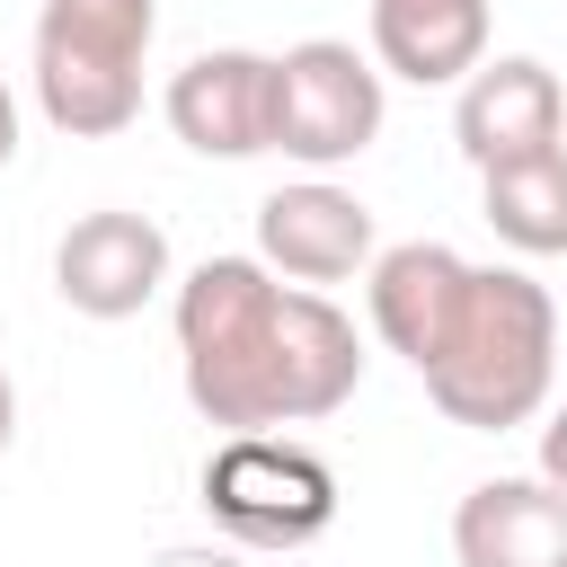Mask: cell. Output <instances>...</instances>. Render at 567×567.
Returning a JSON list of instances; mask_svg holds the SVG:
<instances>
[{"mask_svg":"<svg viewBox=\"0 0 567 567\" xmlns=\"http://www.w3.org/2000/svg\"><path fill=\"white\" fill-rule=\"evenodd\" d=\"M186 399L221 434H275L337 416L363 381V337L328 292L275 284L257 257H204L177 284Z\"/></svg>","mask_w":567,"mask_h":567,"instance_id":"cell-1","label":"cell"},{"mask_svg":"<svg viewBox=\"0 0 567 567\" xmlns=\"http://www.w3.org/2000/svg\"><path fill=\"white\" fill-rule=\"evenodd\" d=\"M416 381L470 434L532 425L549 408V381H558V310H549V292L523 266H478L470 301H461V319L443 337V354Z\"/></svg>","mask_w":567,"mask_h":567,"instance_id":"cell-2","label":"cell"},{"mask_svg":"<svg viewBox=\"0 0 567 567\" xmlns=\"http://www.w3.org/2000/svg\"><path fill=\"white\" fill-rule=\"evenodd\" d=\"M159 0H44L35 9V106L71 142H106L142 115V53Z\"/></svg>","mask_w":567,"mask_h":567,"instance_id":"cell-3","label":"cell"},{"mask_svg":"<svg viewBox=\"0 0 567 567\" xmlns=\"http://www.w3.org/2000/svg\"><path fill=\"white\" fill-rule=\"evenodd\" d=\"M204 514L248 549H301L337 523V470L284 434H230L204 461Z\"/></svg>","mask_w":567,"mask_h":567,"instance_id":"cell-4","label":"cell"},{"mask_svg":"<svg viewBox=\"0 0 567 567\" xmlns=\"http://www.w3.org/2000/svg\"><path fill=\"white\" fill-rule=\"evenodd\" d=\"M381 115H390L381 71H372L354 44L310 35V44L275 53V151L301 159L310 177L363 159V151L381 142Z\"/></svg>","mask_w":567,"mask_h":567,"instance_id":"cell-5","label":"cell"},{"mask_svg":"<svg viewBox=\"0 0 567 567\" xmlns=\"http://www.w3.org/2000/svg\"><path fill=\"white\" fill-rule=\"evenodd\" d=\"M452 142L478 177L514 168V159H540V151H567V89L549 62L532 53H496L461 80V106H452Z\"/></svg>","mask_w":567,"mask_h":567,"instance_id":"cell-6","label":"cell"},{"mask_svg":"<svg viewBox=\"0 0 567 567\" xmlns=\"http://www.w3.org/2000/svg\"><path fill=\"white\" fill-rule=\"evenodd\" d=\"M168 133L204 159H257L275 151V53L213 44L168 80Z\"/></svg>","mask_w":567,"mask_h":567,"instance_id":"cell-7","label":"cell"},{"mask_svg":"<svg viewBox=\"0 0 567 567\" xmlns=\"http://www.w3.org/2000/svg\"><path fill=\"white\" fill-rule=\"evenodd\" d=\"M372 213L363 195L328 186V177H301V186H275L257 204V266H275L284 284L319 292V284H346V275H372Z\"/></svg>","mask_w":567,"mask_h":567,"instance_id":"cell-8","label":"cell"},{"mask_svg":"<svg viewBox=\"0 0 567 567\" xmlns=\"http://www.w3.org/2000/svg\"><path fill=\"white\" fill-rule=\"evenodd\" d=\"M168 284V230L151 213H80L53 248V292L80 319H133Z\"/></svg>","mask_w":567,"mask_h":567,"instance_id":"cell-9","label":"cell"},{"mask_svg":"<svg viewBox=\"0 0 567 567\" xmlns=\"http://www.w3.org/2000/svg\"><path fill=\"white\" fill-rule=\"evenodd\" d=\"M470 275H478V266H470L461 248H443V239H399V248H381V257H372V275H363L372 337L425 372V363L443 354V337H452L461 301H470Z\"/></svg>","mask_w":567,"mask_h":567,"instance_id":"cell-10","label":"cell"},{"mask_svg":"<svg viewBox=\"0 0 567 567\" xmlns=\"http://www.w3.org/2000/svg\"><path fill=\"white\" fill-rule=\"evenodd\" d=\"M452 558L461 567H567V496L532 478H478L452 505Z\"/></svg>","mask_w":567,"mask_h":567,"instance_id":"cell-11","label":"cell"},{"mask_svg":"<svg viewBox=\"0 0 567 567\" xmlns=\"http://www.w3.org/2000/svg\"><path fill=\"white\" fill-rule=\"evenodd\" d=\"M372 62L416 89H452L487 62V0H372Z\"/></svg>","mask_w":567,"mask_h":567,"instance_id":"cell-12","label":"cell"},{"mask_svg":"<svg viewBox=\"0 0 567 567\" xmlns=\"http://www.w3.org/2000/svg\"><path fill=\"white\" fill-rule=\"evenodd\" d=\"M478 204H487V230L523 257H558L567 248V151H540V159H514L496 177H478Z\"/></svg>","mask_w":567,"mask_h":567,"instance_id":"cell-13","label":"cell"},{"mask_svg":"<svg viewBox=\"0 0 567 567\" xmlns=\"http://www.w3.org/2000/svg\"><path fill=\"white\" fill-rule=\"evenodd\" d=\"M540 478L567 496V399L549 408V425H540Z\"/></svg>","mask_w":567,"mask_h":567,"instance_id":"cell-14","label":"cell"},{"mask_svg":"<svg viewBox=\"0 0 567 567\" xmlns=\"http://www.w3.org/2000/svg\"><path fill=\"white\" fill-rule=\"evenodd\" d=\"M151 567H248L239 549H159Z\"/></svg>","mask_w":567,"mask_h":567,"instance_id":"cell-15","label":"cell"},{"mask_svg":"<svg viewBox=\"0 0 567 567\" xmlns=\"http://www.w3.org/2000/svg\"><path fill=\"white\" fill-rule=\"evenodd\" d=\"M18 159V97H9V80H0V168Z\"/></svg>","mask_w":567,"mask_h":567,"instance_id":"cell-16","label":"cell"},{"mask_svg":"<svg viewBox=\"0 0 567 567\" xmlns=\"http://www.w3.org/2000/svg\"><path fill=\"white\" fill-rule=\"evenodd\" d=\"M9 434H18V390H9V363H0V452H9Z\"/></svg>","mask_w":567,"mask_h":567,"instance_id":"cell-17","label":"cell"}]
</instances>
